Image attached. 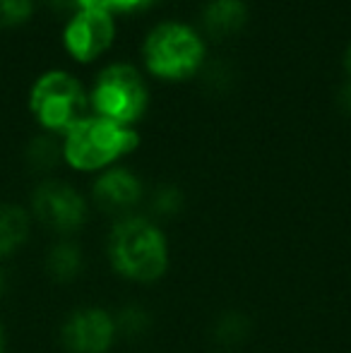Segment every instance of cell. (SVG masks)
Wrapping results in <instances>:
<instances>
[{
  "label": "cell",
  "mask_w": 351,
  "mask_h": 353,
  "mask_svg": "<svg viewBox=\"0 0 351 353\" xmlns=\"http://www.w3.org/2000/svg\"><path fill=\"white\" fill-rule=\"evenodd\" d=\"M37 0H0V27H19L29 22Z\"/></svg>",
  "instance_id": "obj_16"
},
{
  "label": "cell",
  "mask_w": 351,
  "mask_h": 353,
  "mask_svg": "<svg viewBox=\"0 0 351 353\" xmlns=\"http://www.w3.org/2000/svg\"><path fill=\"white\" fill-rule=\"evenodd\" d=\"M46 5L53 12H61L66 17H70V14H75L80 10V0H46Z\"/></svg>",
  "instance_id": "obj_19"
},
{
  "label": "cell",
  "mask_w": 351,
  "mask_h": 353,
  "mask_svg": "<svg viewBox=\"0 0 351 353\" xmlns=\"http://www.w3.org/2000/svg\"><path fill=\"white\" fill-rule=\"evenodd\" d=\"M63 48L75 63H94L116 41V17L108 12L77 10L63 24Z\"/></svg>",
  "instance_id": "obj_6"
},
{
  "label": "cell",
  "mask_w": 351,
  "mask_h": 353,
  "mask_svg": "<svg viewBox=\"0 0 351 353\" xmlns=\"http://www.w3.org/2000/svg\"><path fill=\"white\" fill-rule=\"evenodd\" d=\"M113 320H116V332L123 336H140V334H145L147 327H150V315H147V310H142V307H137V305H126Z\"/></svg>",
  "instance_id": "obj_15"
},
{
  "label": "cell",
  "mask_w": 351,
  "mask_h": 353,
  "mask_svg": "<svg viewBox=\"0 0 351 353\" xmlns=\"http://www.w3.org/2000/svg\"><path fill=\"white\" fill-rule=\"evenodd\" d=\"M248 317H243L241 312H226L224 317H219L214 327V339L224 349H236L241 341L248 336Z\"/></svg>",
  "instance_id": "obj_14"
},
{
  "label": "cell",
  "mask_w": 351,
  "mask_h": 353,
  "mask_svg": "<svg viewBox=\"0 0 351 353\" xmlns=\"http://www.w3.org/2000/svg\"><path fill=\"white\" fill-rule=\"evenodd\" d=\"M34 216L58 233H70L85 223L87 202L72 185L61 181H43L32 195Z\"/></svg>",
  "instance_id": "obj_7"
},
{
  "label": "cell",
  "mask_w": 351,
  "mask_h": 353,
  "mask_svg": "<svg viewBox=\"0 0 351 353\" xmlns=\"http://www.w3.org/2000/svg\"><path fill=\"white\" fill-rule=\"evenodd\" d=\"M337 106L342 108L347 116H351V79L347 84L339 87V94H337Z\"/></svg>",
  "instance_id": "obj_20"
},
{
  "label": "cell",
  "mask_w": 351,
  "mask_h": 353,
  "mask_svg": "<svg viewBox=\"0 0 351 353\" xmlns=\"http://www.w3.org/2000/svg\"><path fill=\"white\" fill-rule=\"evenodd\" d=\"M48 274L56 281H72L82 270V252L72 243H58L51 248L46 260Z\"/></svg>",
  "instance_id": "obj_12"
},
{
  "label": "cell",
  "mask_w": 351,
  "mask_h": 353,
  "mask_svg": "<svg viewBox=\"0 0 351 353\" xmlns=\"http://www.w3.org/2000/svg\"><path fill=\"white\" fill-rule=\"evenodd\" d=\"M34 121L51 135H63L68 128L89 116V89L68 70H46L34 79L27 99Z\"/></svg>",
  "instance_id": "obj_4"
},
{
  "label": "cell",
  "mask_w": 351,
  "mask_h": 353,
  "mask_svg": "<svg viewBox=\"0 0 351 353\" xmlns=\"http://www.w3.org/2000/svg\"><path fill=\"white\" fill-rule=\"evenodd\" d=\"M150 106V87L142 72L130 63L101 68L89 89V111L121 125L135 128Z\"/></svg>",
  "instance_id": "obj_5"
},
{
  "label": "cell",
  "mask_w": 351,
  "mask_h": 353,
  "mask_svg": "<svg viewBox=\"0 0 351 353\" xmlns=\"http://www.w3.org/2000/svg\"><path fill=\"white\" fill-rule=\"evenodd\" d=\"M29 216L17 205H0V257H8L27 241Z\"/></svg>",
  "instance_id": "obj_11"
},
{
  "label": "cell",
  "mask_w": 351,
  "mask_h": 353,
  "mask_svg": "<svg viewBox=\"0 0 351 353\" xmlns=\"http://www.w3.org/2000/svg\"><path fill=\"white\" fill-rule=\"evenodd\" d=\"M248 22L245 0H207L202 8V27L210 37L224 39L239 34Z\"/></svg>",
  "instance_id": "obj_10"
},
{
  "label": "cell",
  "mask_w": 351,
  "mask_h": 353,
  "mask_svg": "<svg viewBox=\"0 0 351 353\" xmlns=\"http://www.w3.org/2000/svg\"><path fill=\"white\" fill-rule=\"evenodd\" d=\"M63 161L75 171H106L140 147L135 128L89 113L61 135Z\"/></svg>",
  "instance_id": "obj_2"
},
{
  "label": "cell",
  "mask_w": 351,
  "mask_h": 353,
  "mask_svg": "<svg viewBox=\"0 0 351 353\" xmlns=\"http://www.w3.org/2000/svg\"><path fill=\"white\" fill-rule=\"evenodd\" d=\"M108 257L118 274L132 281H157L169 267V245L154 221L123 216L108 236Z\"/></svg>",
  "instance_id": "obj_3"
},
{
  "label": "cell",
  "mask_w": 351,
  "mask_h": 353,
  "mask_svg": "<svg viewBox=\"0 0 351 353\" xmlns=\"http://www.w3.org/2000/svg\"><path fill=\"white\" fill-rule=\"evenodd\" d=\"M5 286H8V276H5V272L0 270V293L5 291Z\"/></svg>",
  "instance_id": "obj_22"
},
{
  "label": "cell",
  "mask_w": 351,
  "mask_h": 353,
  "mask_svg": "<svg viewBox=\"0 0 351 353\" xmlns=\"http://www.w3.org/2000/svg\"><path fill=\"white\" fill-rule=\"evenodd\" d=\"M159 0H108V12L111 14H130V12H142L150 10L152 5H157Z\"/></svg>",
  "instance_id": "obj_18"
},
{
  "label": "cell",
  "mask_w": 351,
  "mask_h": 353,
  "mask_svg": "<svg viewBox=\"0 0 351 353\" xmlns=\"http://www.w3.org/2000/svg\"><path fill=\"white\" fill-rule=\"evenodd\" d=\"M142 65L161 82H183L205 68L207 43L188 22H157L142 39Z\"/></svg>",
  "instance_id": "obj_1"
},
{
  "label": "cell",
  "mask_w": 351,
  "mask_h": 353,
  "mask_svg": "<svg viewBox=\"0 0 351 353\" xmlns=\"http://www.w3.org/2000/svg\"><path fill=\"white\" fill-rule=\"evenodd\" d=\"M92 197L103 212H128L142 200V181L130 168L111 166L94 181Z\"/></svg>",
  "instance_id": "obj_9"
},
{
  "label": "cell",
  "mask_w": 351,
  "mask_h": 353,
  "mask_svg": "<svg viewBox=\"0 0 351 353\" xmlns=\"http://www.w3.org/2000/svg\"><path fill=\"white\" fill-rule=\"evenodd\" d=\"M344 68H347V72H349V77H351V43H349L347 53H344Z\"/></svg>",
  "instance_id": "obj_21"
},
{
  "label": "cell",
  "mask_w": 351,
  "mask_h": 353,
  "mask_svg": "<svg viewBox=\"0 0 351 353\" xmlns=\"http://www.w3.org/2000/svg\"><path fill=\"white\" fill-rule=\"evenodd\" d=\"M116 320L101 307H85L68 317L63 344L70 353H106L116 339Z\"/></svg>",
  "instance_id": "obj_8"
},
{
  "label": "cell",
  "mask_w": 351,
  "mask_h": 353,
  "mask_svg": "<svg viewBox=\"0 0 351 353\" xmlns=\"http://www.w3.org/2000/svg\"><path fill=\"white\" fill-rule=\"evenodd\" d=\"M3 346H5V336H3V327H0V353H3Z\"/></svg>",
  "instance_id": "obj_23"
},
{
  "label": "cell",
  "mask_w": 351,
  "mask_h": 353,
  "mask_svg": "<svg viewBox=\"0 0 351 353\" xmlns=\"http://www.w3.org/2000/svg\"><path fill=\"white\" fill-rule=\"evenodd\" d=\"M183 207V192L176 185H161L152 195V212L159 216H174Z\"/></svg>",
  "instance_id": "obj_17"
},
{
  "label": "cell",
  "mask_w": 351,
  "mask_h": 353,
  "mask_svg": "<svg viewBox=\"0 0 351 353\" xmlns=\"http://www.w3.org/2000/svg\"><path fill=\"white\" fill-rule=\"evenodd\" d=\"M27 161L34 171H53L63 161V144L56 135H37L27 147Z\"/></svg>",
  "instance_id": "obj_13"
}]
</instances>
